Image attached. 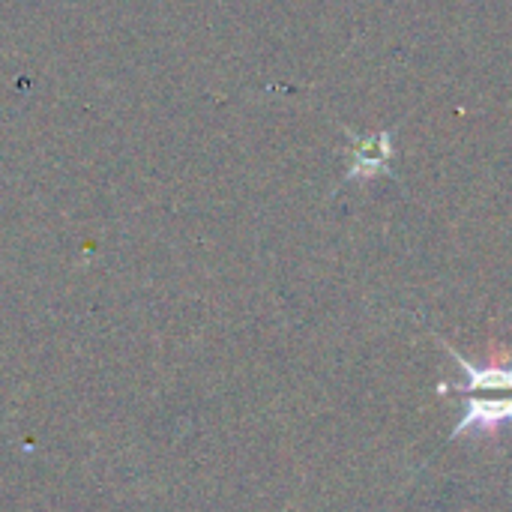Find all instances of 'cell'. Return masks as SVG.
Wrapping results in <instances>:
<instances>
[{
	"label": "cell",
	"instance_id": "2",
	"mask_svg": "<svg viewBox=\"0 0 512 512\" xmlns=\"http://www.w3.org/2000/svg\"><path fill=\"white\" fill-rule=\"evenodd\" d=\"M501 426H512V399H474L468 396L462 405V420L453 429V441L468 432L498 435Z\"/></svg>",
	"mask_w": 512,
	"mask_h": 512
},
{
	"label": "cell",
	"instance_id": "1",
	"mask_svg": "<svg viewBox=\"0 0 512 512\" xmlns=\"http://www.w3.org/2000/svg\"><path fill=\"white\" fill-rule=\"evenodd\" d=\"M441 345H444V351H450V354H453V360L462 366L465 381H462V384H441V387H438V393H447V390H459V393H477V390H512V363L510 366H504V363L492 360L489 366H477V363H471L468 357H462L450 342H444V339H441Z\"/></svg>",
	"mask_w": 512,
	"mask_h": 512
}]
</instances>
